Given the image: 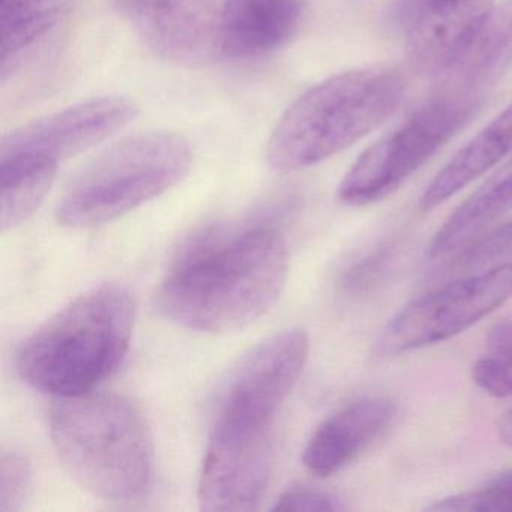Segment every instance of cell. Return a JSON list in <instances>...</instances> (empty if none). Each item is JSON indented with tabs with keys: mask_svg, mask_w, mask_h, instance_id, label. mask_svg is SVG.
<instances>
[{
	"mask_svg": "<svg viewBox=\"0 0 512 512\" xmlns=\"http://www.w3.org/2000/svg\"><path fill=\"white\" fill-rule=\"evenodd\" d=\"M454 254L446 268V274L452 277H467L496 266L512 265V220L485 230Z\"/></svg>",
	"mask_w": 512,
	"mask_h": 512,
	"instance_id": "21",
	"label": "cell"
},
{
	"mask_svg": "<svg viewBox=\"0 0 512 512\" xmlns=\"http://www.w3.org/2000/svg\"><path fill=\"white\" fill-rule=\"evenodd\" d=\"M287 269L286 239L275 227L212 224L179 248L155 293V308L191 331H239L271 310Z\"/></svg>",
	"mask_w": 512,
	"mask_h": 512,
	"instance_id": "1",
	"label": "cell"
},
{
	"mask_svg": "<svg viewBox=\"0 0 512 512\" xmlns=\"http://www.w3.org/2000/svg\"><path fill=\"white\" fill-rule=\"evenodd\" d=\"M406 83L391 68H359L308 89L281 116L266 158L277 172L307 169L358 143L388 121Z\"/></svg>",
	"mask_w": 512,
	"mask_h": 512,
	"instance_id": "3",
	"label": "cell"
},
{
	"mask_svg": "<svg viewBox=\"0 0 512 512\" xmlns=\"http://www.w3.org/2000/svg\"><path fill=\"white\" fill-rule=\"evenodd\" d=\"M193 163L190 143L170 131L134 134L76 176L56 209L68 229L109 223L178 185Z\"/></svg>",
	"mask_w": 512,
	"mask_h": 512,
	"instance_id": "5",
	"label": "cell"
},
{
	"mask_svg": "<svg viewBox=\"0 0 512 512\" xmlns=\"http://www.w3.org/2000/svg\"><path fill=\"white\" fill-rule=\"evenodd\" d=\"M308 352L310 341L301 329H287L257 344L221 382L212 422L274 425L278 409L304 370Z\"/></svg>",
	"mask_w": 512,
	"mask_h": 512,
	"instance_id": "8",
	"label": "cell"
},
{
	"mask_svg": "<svg viewBox=\"0 0 512 512\" xmlns=\"http://www.w3.org/2000/svg\"><path fill=\"white\" fill-rule=\"evenodd\" d=\"M472 379L491 397H511L512 320H503L491 328L484 355L473 365Z\"/></svg>",
	"mask_w": 512,
	"mask_h": 512,
	"instance_id": "20",
	"label": "cell"
},
{
	"mask_svg": "<svg viewBox=\"0 0 512 512\" xmlns=\"http://www.w3.org/2000/svg\"><path fill=\"white\" fill-rule=\"evenodd\" d=\"M511 155L512 104L448 161L422 194L419 205L424 211L437 208Z\"/></svg>",
	"mask_w": 512,
	"mask_h": 512,
	"instance_id": "16",
	"label": "cell"
},
{
	"mask_svg": "<svg viewBox=\"0 0 512 512\" xmlns=\"http://www.w3.org/2000/svg\"><path fill=\"white\" fill-rule=\"evenodd\" d=\"M344 508L332 494L304 487L289 488L274 505L275 511H343Z\"/></svg>",
	"mask_w": 512,
	"mask_h": 512,
	"instance_id": "24",
	"label": "cell"
},
{
	"mask_svg": "<svg viewBox=\"0 0 512 512\" xmlns=\"http://www.w3.org/2000/svg\"><path fill=\"white\" fill-rule=\"evenodd\" d=\"M50 436L65 469L101 499H136L151 482L148 428L139 410L119 395L58 398Z\"/></svg>",
	"mask_w": 512,
	"mask_h": 512,
	"instance_id": "4",
	"label": "cell"
},
{
	"mask_svg": "<svg viewBox=\"0 0 512 512\" xmlns=\"http://www.w3.org/2000/svg\"><path fill=\"white\" fill-rule=\"evenodd\" d=\"M274 461V425L242 427L214 422L200 473V508L206 512L259 508Z\"/></svg>",
	"mask_w": 512,
	"mask_h": 512,
	"instance_id": "9",
	"label": "cell"
},
{
	"mask_svg": "<svg viewBox=\"0 0 512 512\" xmlns=\"http://www.w3.org/2000/svg\"><path fill=\"white\" fill-rule=\"evenodd\" d=\"M307 0H224L221 56L259 59L283 49L301 25Z\"/></svg>",
	"mask_w": 512,
	"mask_h": 512,
	"instance_id": "15",
	"label": "cell"
},
{
	"mask_svg": "<svg viewBox=\"0 0 512 512\" xmlns=\"http://www.w3.org/2000/svg\"><path fill=\"white\" fill-rule=\"evenodd\" d=\"M512 296V265L458 278L404 305L383 328L376 355H401L467 331Z\"/></svg>",
	"mask_w": 512,
	"mask_h": 512,
	"instance_id": "7",
	"label": "cell"
},
{
	"mask_svg": "<svg viewBox=\"0 0 512 512\" xmlns=\"http://www.w3.org/2000/svg\"><path fill=\"white\" fill-rule=\"evenodd\" d=\"M388 260L389 254L386 251H380V253L365 257L361 262L356 263L344 272L343 278H341V286L346 292L350 293L364 292V290L370 289L385 274Z\"/></svg>",
	"mask_w": 512,
	"mask_h": 512,
	"instance_id": "25",
	"label": "cell"
},
{
	"mask_svg": "<svg viewBox=\"0 0 512 512\" xmlns=\"http://www.w3.org/2000/svg\"><path fill=\"white\" fill-rule=\"evenodd\" d=\"M499 436L503 443L512 446V409H509L500 419Z\"/></svg>",
	"mask_w": 512,
	"mask_h": 512,
	"instance_id": "26",
	"label": "cell"
},
{
	"mask_svg": "<svg viewBox=\"0 0 512 512\" xmlns=\"http://www.w3.org/2000/svg\"><path fill=\"white\" fill-rule=\"evenodd\" d=\"M470 119L472 116L460 107L433 95L400 127L362 152L338 188L341 202L365 206L385 199L427 164Z\"/></svg>",
	"mask_w": 512,
	"mask_h": 512,
	"instance_id": "6",
	"label": "cell"
},
{
	"mask_svg": "<svg viewBox=\"0 0 512 512\" xmlns=\"http://www.w3.org/2000/svg\"><path fill=\"white\" fill-rule=\"evenodd\" d=\"M427 509L436 512H512V472L497 476L478 490L436 500Z\"/></svg>",
	"mask_w": 512,
	"mask_h": 512,
	"instance_id": "22",
	"label": "cell"
},
{
	"mask_svg": "<svg viewBox=\"0 0 512 512\" xmlns=\"http://www.w3.org/2000/svg\"><path fill=\"white\" fill-rule=\"evenodd\" d=\"M32 484V467L19 452H4L0 458V512L23 508Z\"/></svg>",
	"mask_w": 512,
	"mask_h": 512,
	"instance_id": "23",
	"label": "cell"
},
{
	"mask_svg": "<svg viewBox=\"0 0 512 512\" xmlns=\"http://www.w3.org/2000/svg\"><path fill=\"white\" fill-rule=\"evenodd\" d=\"M494 0H413L406 28L410 64L442 74L494 10Z\"/></svg>",
	"mask_w": 512,
	"mask_h": 512,
	"instance_id": "13",
	"label": "cell"
},
{
	"mask_svg": "<svg viewBox=\"0 0 512 512\" xmlns=\"http://www.w3.org/2000/svg\"><path fill=\"white\" fill-rule=\"evenodd\" d=\"M58 161L41 155L0 157V224L16 229L34 215L58 173Z\"/></svg>",
	"mask_w": 512,
	"mask_h": 512,
	"instance_id": "18",
	"label": "cell"
},
{
	"mask_svg": "<svg viewBox=\"0 0 512 512\" xmlns=\"http://www.w3.org/2000/svg\"><path fill=\"white\" fill-rule=\"evenodd\" d=\"M512 211V164L497 172L467 197L428 245L431 259H442L481 235Z\"/></svg>",
	"mask_w": 512,
	"mask_h": 512,
	"instance_id": "17",
	"label": "cell"
},
{
	"mask_svg": "<svg viewBox=\"0 0 512 512\" xmlns=\"http://www.w3.org/2000/svg\"><path fill=\"white\" fill-rule=\"evenodd\" d=\"M397 406L388 398H365L338 410L314 431L305 446V467L326 478L358 460L391 427Z\"/></svg>",
	"mask_w": 512,
	"mask_h": 512,
	"instance_id": "14",
	"label": "cell"
},
{
	"mask_svg": "<svg viewBox=\"0 0 512 512\" xmlns=\"http://www.w3.org/2000/svg\"><path fill=\"white\" fill-rule=\"evenodd\" d=\"M512 67V0L494 7L458 58L440 74L434 95L475 116Z\"/></svg>",
	"mask_w": 512,
	"mask_h": 512,
	"instance_id": "12",
	"label": "cell"
},
{
	"mask_svg": "<svg viewBox=\"0 0 512 512\" xmlns=\"http://www.w3.org/2000/svg\"><path fill=\"white\" fill-rule=\"evenodd\" d=\"M136 307L124 287L106 284L79 296L20 347V379L44 394L94 391L121 364L133 337Z\"/></svg>",
	"mask_w": 512,
	"mask_h": 512,
	"instance_id": "2",
	"label": "cell"
},
{
	"mask_svg": "<svg viewBox=\"0 0 512 512\" xmlns=\"http://www.w3.org/2000/svg\"><path fill=\"white\" fill-rule=\"evenodd\" d=\"M80 0H2L0 8V65L2 77L16 68L29 47L61 26Z\"/></svg>",
	"mask_w": 512,
	"mask_h": 512,
	"instance_id": "19",
	"label": "cell"
},
{
	"mask_svg": "<svg viewBox=\"0 0 512 512\" xmlns=\"http://www.w3.org/2000/svg\"><path fill=\"white\" fill-rule=\"evenodd\" d=\"M137 113L139 107L130 98H92L8 134L0 145V157L32 154L59 163L109 139L133 122Z\"/></svg>",
	"mask_w": 512,
	"mask_h": 512,
	"instance_id": "11",
	"label": "cell"
},
{
	"mask_svg": "<svg viewBox=\"0 0 512 512\" xmlns=\"http://www.w3.org/2000/svg\"><path fill=\"white\" fill-rule=\"evenodd\" d=\"M224 0H113L149 50L179 65H205L221 56Z\"/></svg>",
	"mask_w": 512,
	"mask_h": 512,
	"instance_id": "10",
	"label": "cell"
}]
</instances>
